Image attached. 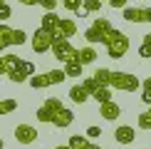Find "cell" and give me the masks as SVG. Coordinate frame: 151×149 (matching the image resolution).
Wrapping results in <instances>:
<instances>
[{"instance_id": "cell-38", "label": "cell", "mask_w": 151, "mask_h": 149, "mask_svg": "<svg viewBox=\"0 0 151 149\" xmlns=\"http://www.w3.org/2000/svg\"><path fill=\"white\" fill-rule=\"evenodd\" d=\"M55 149H72V147H70V144H57Z\"/></svg>"}, {"instance_id": "cell-19", "label": "cell", "mask_w": 151, "mask_h": 149, "mask_svg": "<svg viewBox=\"0 0 151 149\" xmlns=\"http://www.w3.org/2000/svg\"><path fill=\"white\" fill-rule=\"evenodd\" d=\"M92 77L97 80L99 85H104V87H109V85H111V70H106V67H99V70L94 72Z\"/></svg>"}, {"instance_id": "cell-12", "label": "cell", "mask_w": 151, "mask_h": 149, "mask_svg": "<svg viewBox=\"0 0 151 149\" xmlns=\"http://www.w3.org/2000/svg\"><path fill=\"white\" fill-rule=\"evenodd\" d=\"M99 114H102L106 122H114V119H119V114H122V107H119L114 99H111V102L99 104Z\"/></svg>"}, {"instance_id": "cell-24", "label": "cell", "mask_w": 151, "mask_h": 149, "mask_svg": "<svg viewBox=\"0 0 151 149\" xmlns=\"http://www.w3.org/2000/svg\"><path fill=\"white\" fill-rule=\"evenodd\" d=\"M139 129H151V107L144 114H139Z\"/></svg>"}, {"instance_id": "cell-26", "label": "cell", "mask_w": 151, "mask_h": 149, "mask_svg": "<svg viewBox=\"0 0 151 149\" xmlns=\"http://www.w3.org/2000/svg\"><path fill=\"white\" fill-rule=\"evenodd\" d=\"M62 8L70 10V12H77L82 8V0H62Z\"/></svg>"}, {"instance_id": "cell-30", "label": "cell", "mask_w": 151, "mask_h": 149, "mask_svg": "<svg viewBox=\"0 0 151 149\" xmlns=\"http://www.w3.org/2000/svg\"><path fill=\"white\" fill-rule=\"evenodd\" d=\"M139 57H144V60H149V57H151V45L141 42V47H139Z\"/></svg>"}, {"instance_id": "cell-2", "label": "cell", "mask_w": 151, "mask_h": 149, "mask_svg": "<svg viewBox=\"0 0 151 149\" xmlns=\"http://www.w3.org/2000/svg\"><path fill=\"white\" fill-rule=\"evenodd\" d=\"M111 30H114V27H111L109 17H97V20L84 30V40L89 42V45H97V42H99V45H104Z\"/></svg>"}, {"instance_id": "cell-35", "label": "cell", "mask_w": 151, "mask_h": 149, "mask_svg": "<svg viewBox=\"0 0 151 149\" xmlns=\"http://www.w3.org/2000/svg\"><path fill=\"white\" fill-rule=\"evenodd\" d=\"M141 90H151V77H146V80L141 82Z\"/></svg>"}, {"instance_id": "cell-4", "label": "cell", "mask_w": 151, "mask_h": 149, "mask_svg": "<svg viewBox=\"0 0 151 149\" xmlns=\"http://www.w3.org/2000/svg\"><path fill=\"white\" fill-rule=\"evenodd\" d=\"M27 35L20 27H8V25H0V50H8L15 45H25Z\"/></svg>"}, {"instance_id": "cell-29", "label": "cell", "mask_w": 151, "mask_h": 149, "mask_svg": "<svg viewBox=\"0 0 151 149\" xmlns=\"http://www.w3.org/2000/svg\"><path fill=\"white\" fill-rule=\"evenodd\" d=\"M104 3L109 5V8H114V10H119V8L124 10V8H127V0H104Z\"/></svg>"}, {"instance_id": "cell-9", "label": "cell", "mask_w": 151, "mask_h": 149, "mask_svg": "<svg viewBox=\"0 0 151 149\" xmlns=\"http://www.w3.org/2000/svg\"><path fill=\"white\" fill-rule=\"evenodd\" d=\"M37 137H40V132L32 124H17L15 127V139L20 144H32V142H37Z\"/></svg>"}, {"instance_id": "cell-22", "label": "cell", "mask_w": 151, "mask_h": 149, "mask_svg": "<svg viewBox=\"0 0 151 149\" xmlns=\"http://www.w3.org/2000/svg\"><path fill=\"white\" fill-rule=\"evenodd\" d=\"M17 109V102L15 99H3V102H0V114H10V112H15Z\"/></svg>"}, {"instance_id": "cell-5", "label": "cell", "mask_w": 151, "mask_h": 149, "mask_svg": "<svg viewBox=\"0 0 151 149\" xmlns=\"http://www.w3.org/2000/svg\"><path fill=\"white\" fill-rule=\"evenodd\" d=\"M111 90L119 92H136L139 90V77L131 72H111Z\"/></svg>"}, {"instance_id": "cell-15", "label": "cell", "mask_w": 151, "mask_h": 149, "mask_svg": "<svg viewBox=\"0 0 151 149\" xmlns=\"http://www.w3.org/2000/svg\"><path fill=\"white\" fill-rule=\"evenodd\" d=\"M72 122H74V114H72V109H60L57 114L52 117V124L55 127H60V129H67V127H72Z\"/></svg>"}, {"instance_id": "cell-16", "label": "cell", "mask_w": 151, "mask_h": 149, "mask_svg": "<svg viewBox=\"0 0 151 149\" xmlns=\"http://www.w3.org/2000/svg\"><path fill=\"white\" fill-rule=\"evenodd\" d=\"M89 97H92V95H89V90H87V87L82 85V82H79V85H72V87H70V99H72L74 104H84Z\"/></svg>"}, {"instance_id": "cell-8", "label": "cell", "mask_w": 151, "mask_h": 149, "mask_svg": "<svg viewBox=\"0 0 151 149\" xmlns=\"http://www.w3.org/2000/svg\"><path fill=\"white\" fill-rule=\"evenodd\" d=\"M32 74H37V72H35V65H32L30 60H22L20 67H17V70L12 72L8 80H10V82H15V85H20V82H30V77H32Z\"/></svg>"}, {"instance_id": "cell-33", "label": "cell", "mask_w": 151, "mask_h": 149, "mask_svg": "<svg viewBox=\"0 0 151 149\" xmlns=\"http://www.w3.org/2000/svg\"><path fill=\"white\" fill-rule=\"evenodd\" d=\"M20 5H27V8H32V5H40V0H17Z\"/></svg>"}, {"instance_id": "cell-23", "label": "cell", "mask_w": 151, "mask_h": 149, "mask_svg": "<svg viewBox=\"0 0 151 149\" xmlns=\"http://www.w3.org/2000/svg\"><path fill=\"white\" fill-rule=\"evenodd\" d=\"M104 5V0H82V8H87L89 12H99Z\"/></svg>"}, {"instance_id": "cell-18", "label": "cell", "mask_w": 151, "mask_h": 149, "mask_svg": "<svg viewBox=\"0 0 151 149\" xmlns=\"http://www.w3.org/2000/svg\"><path fill=\"white\" fill-rule=\"evenodd\" d=\"M94 60H97V50H94V45H87V47L77 50V62H82V65H92Z\"/></svg>"}, {"instance_id": "cell-10", "label": "cell", "mask_w": 151, "mask_h": 149, "mask_svg": "<svg viewBox=\"0 0 151 149\" xmlns=\"http://www.w3.org/2000/svg\"><path fill=\"white\" fill-rule=\"evenodd\" d=\"M127 22H151V8H124Z\"/></svg>"}, {"instance_id": "cell-32", "label": "cell", "mask_w": 151, "mask_h": 149, "mask_svg": "<svg viewBox=\"0 0 151 149\" xmlns=\"http://www.w3.org/2000/svg\"><path fill=\"white\" fill-rule=\"evenodd\" d=\"M141 102L151 107V90H141Z\"/></svg>"}, {"instance_id": "cell-28", "label": "cell", "mask_w": 151, "mask_h": 149, "mask_svg": "<svg viewBox=\"0 0 151 149\" xmlns=\"http://www.w3.org/2000/svg\"><path fill=\"white\" fill-rule=\"evenodd\" d=\"M99 137H102L99 127H87V139H99Z\"/></svg>"}, {"instance_id": "cell-27", "label": "cell", "mask_w": 151, "mask_h": 149, "mask_svg": "<svg viewBox=\"0 0 151 149\" xmlns=\"http://www.w3.org/2000/svg\"><path fill=\"white\" fill-rule=\"evenodd\" d=\"M40 5L45 8V12H55V8H57V0H40Z\"/></svg>"}, {"instance_id": "cell-14", "label": "cell", "mask_w": 151, "mask_h": 149, "mask_svg": "<svg viewBox=\"0 0 151 149\" xmlns=\"http://www.w3.org/2000/svg\"><path fill=\"white\" fill-rule=\"evenodd\" d=\"M72 35H77V22H74L72 17H62V22H60L55 37H65V40H70Z\"/></svg>"}, {"instance_id": "cell-21", "label": "cell", "mask_w": 151, "mask_h": 149, "mask_svg": "<svg viewBox=\"0 0 151 149\" xmlns=\"http://www.w3.org/2000/svg\"><path fill=\"white\" fill-rule=\"evenodd\" d=\"M82 62H77V60H72V62H67L65 65V72H67V77H79L82 74Z\"/></svg>"}, {"instance_id": "cell-3", "label": "cell", "mask_w": 151, "mask_h": 149, "mask_svg": "<svg viewBox=\"0 0 151 149\" xmlns=\"http://www.w3.org/2000/svg\"><path fill=\"white\" fill-rule=\"evenodd\" d=\"M65 80H67L65 70H47L42 74H32V77H30V87H32V90H45V87L62 85Z\"/></svg>"}, {"instance_id": "cell-37", "label": "cell", "mask_w": 151, "mask_h": 149, "mask_svg": "<svg viewBox=\"0 0 151 149\" xmlns=\"http://www.w3.org/2000/svg\"><path fill=\"white\" fill-rule=\"evenodd\" d=\"M144 42H146V45H151V33H146V35H144Z\"/></svg>"}, {"instance_id": "cell-13", "label": "cell", "mask_w": 151, "mask_h": 149, "mask_svg": "<svg viewBox=\"0 0 151 149\" xmlns=\"http://www.w3.org/2000/svg\"><path fill=\"white\" fill-rule=\"evenodd\" d=\"M20 62H22V60L17 57V55H3V57H0V72L10 77V74L20 67Z\"/></svg>"}, {"instance_id": "cell-36", "label": "cell", "mask_w": 151, "mask_h": 149, "mask_svg": "<svg viewBox=\"0 0 151 149\" xmlns=\"http://www.w3.org/2000/svg\"><path fill=\"white\" fill-rule=\"evenodd\" d=\"M82 149H102V147H99V144H92V142H87V144L82 147Z\"/></svg>"}, {"instance_id": "cell-1", "label": "cell", "mask_w": 151, "mask_h": 149, "mask_svg": "<svg viewBox=\"0 0 151 149\" xmlns=\"http://www.w3.org/2000/svg\"><path fill=\"white\" fill-rule=\"evenodd\" d=\"M129 35L127 33H122V30H111L109 37H106V42H104V47H106V55H109L111 60H122L124 55L129 52Z\"/></svg>"}, {"instance_id": "cell-11", "label": "cell", "mask_w": 151, "mask_h": 149, "mask_svg": "<svg viewBox=\"0 0 151 149\" xmlns=\"http://www.w3.org/2000/svg\"><path fill=\"white\" fill-rule=\"evenodd\" d=\"M114 139L119 142V144H131V142L136 139V129L129 127V124H122V127L114 129Z\"/></svg>"}, {"instance_id": "cell-7", "label": "cell", "mask_w": 151, "mask_h": 149, "mask_svg": "<svg viewBox=\"0 0 151 149\" xmlns=\"http://www.w3.org/2000/svg\"><path fill=\"white\" fill-rule=\"evenodd\" d=\"M52 42H55V35H52V33H47V30L37 27L35 33H32L30 45H32V50H35L37 55H42V52H52Z\"/></svg>"}, {"instance_id": "cell-20", "label": "cell", "mask_w": 151, "mask_h": 149, "mask_svg": "<svg viewBox=\"0 0 151 149\" xmlns=\"http://www.w3.org/2000/svg\"><path fill=\"white\" fill-rule=\"evenodd\" d=\"M92 97L97 99L99 104H104V102H111V87H104V85H102V87H99V90L94 92Z\"/></svg>"}, {"instance_id": "cell-17", "label": "cell", "mask_w": 151, "mask_h": 149, "mask_svg": "<svg viewBox=\"0 0 151 149\" xmlns=\"http://www.w3.org/2000/svg\"><path fill=\"white\" fill-rule=\"evenodd\" d=\"M60 22H62L60 15H55V12H45V15H42V20H40V27L55 35V33H57V27H60Z\"/></svg>"}, {"instance_id": "cell-25", "label": "cell", "mask_w": 151, "mask_h": 149, "mask_svg": "<svg viewBox=\"0 0 151 149\" xmlns=\"http://www.w3.org/2000/svg\"><path fill=\"white\" fill-rule=\"evenodd\" d=\"M82 85H84V87H87V90H89V95H94V92H97V90H99V87H102V85H99V82H97V80H94V77H92V74H89V77H84V80H82Z\"/></svg>"}, {"instance_id": "cell-6", "label": "cell", "mask_w": 151, "mask_h": 149, "mask_svg": "<svg viewBox=\"0 0 151 149\" xmlns=\"http://www.w3.org/2000/svg\"><path fill=\"white\" fill-rule=\"evenodd\" d=\"M52 57L67 65V62L77 60V47H72L70 40H65V37H55V42H52Z\"/></svg>"}, {"instance_id": "cell-31", "label": "cell", "mask_w": 151, "mask_h": 149, "mask_svg": "<svg viewBox=\"0 0 151 149\" xmlns=\"http://www.w3.org/2000/svg\"><path fill=\"white\" fill-rule=\"evenodd\" d=\"M10 15H12V8H10L8 3H5V5H3V10H0V17H3V20H8Z\"/></svg>"}, {"instance_id": "cell-34", "label": "cell", "mask_w": 151, "mask_h": 149, "mask_svg": "<svg viewBox=\"0 0 151 149\" xmlns=\"http://www.w3.org/2000/svg\"><path fill=\"white\" fill-rule=\"evenodd\" d=\"M74 15H79V17H87V15H89V10H87V8H79L77 12H74Z\"/></svg>"}]
</instances>
